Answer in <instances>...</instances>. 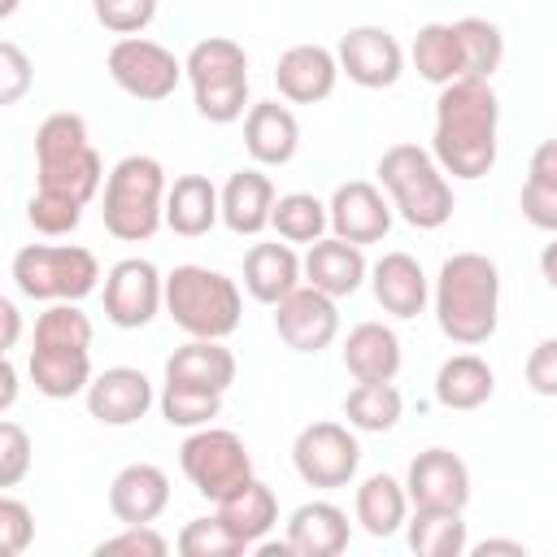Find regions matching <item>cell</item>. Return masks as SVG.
I'll use <instances>...</instances> for the list:
<instances>
[{
  "mask_svg": "<svg viewBox=\"0 0 557 557\" xmlns=\"http://www.w3.org/2000/svg\"><path fill=\"white\" fill-rule=\"evenodd\" d=\"M405 492L418 509H466L470 505V470L453 448H426L409 461Z\"/></svg>",
  "mask_w": 557,
  "mask_h": 557,
  "instance_id": "9a60e30c",
  "label": "cell"
},
{
  "mask_svg": "<svg viewBox=\"0 0 557 557\" xmlns=\"http://www.w3.org/2000/svg\"><path fill=\"white\" fill-rule=\"evenodd\" d=\"M292 466L309 487H344L361 466V444L339 422H309L292 440Z\"/></svg>",
  "mask_w": 557,
  "mask_h": 557,
  "instance_id": "8fae6325",
  "label": "cell"
},
{
  "mask_svg": "<svg viewBox=\"0 0 557 557\" xmlns=\"http://www.w3.org/2000/svg\"><path fill=\"white\" fill-rule=\"evenodd\" d=\"M527 387L535 396H557V335L540 339L527 357Z\"/></svg>",
  "mask_w": 557,
  "mask_h": 557,
  "instance_id": "c3c4849f",
  "label": "cell"
},
{
  "mask_svg": "<svg viewBox=\"0 0 557 557\" xmlns=\"http://www.w3.org/2000/svg\"><path fill=\"white\" fill-rule=\"evenodd\" d=\"M26 218H30V226L39 231V235H70L78 222H83V209L78 205H65V200H52V196H30V205H26Z\"/></svg>",
  "mask_w": 557,
  "mask_h": 557,
  "instance_id": "7bdbcfd3",
  "label": "cell"
},
{
  "mask_svg": "<svg viewBox=\"0 0 557 557\" xmlns=\"http://www.w3.org/2000/svg\"><path fill=\"white\" fill-rule=\"evenodd\" d=\"M435 322L440 331L461 344H487L500 322V270L483 252H453L435 274Z\"/></svg>",
  "mask_w": 557,
  "mask_h": 557,
  "instance_id": "7a4b0ae2",
  "label": "cell"
},
{
  "mask_svg": "<svg viewBox=\"0 0 557 557\" xmlns=\"http://www.w3.org/2000/svg\"><path fill=\"white\" fill-rule=\"evenodd\" d=\"M165 505H170V479L152 461H131L109 483V509L122 527L157 522L165 513Z\"/></svg>",
  "mask_w": 557,
  "mask_h": 557,
  "instance_id": "d6986e66",
  "label": "cell"
},
{
  "mask_svg": "<svg viewBox=\"0 0 557 557\" xmlns=\"http://www.w3.org/2000/svg\"><path fill=\"white\" fill-rule=\"evenodd\" d=\"M274 331L292 352H322L339 335V309L335 296L300 283L292 296L274 305Z\"/></svg>",
  "mask_w": 557,
  "mask_h": 557,
  "instance_id": "5bb4252c",
  "label": "cell"
},
{
  "mask_svg": "<svg viewBox=\"0 0 557 557\" xmlns=\"http://www.w3.org/2000/svg\"><path fill=\"white\" fill-rule=\"evenodd\" d=\"M152 383L135 366H109L87 387V413L104 426H131L152 409Z\"/></svg>",
  "mask_w": 557,
  "mask_h": 557,
  "instance_id": "2e32d148",
  "label": "cell"
},
{
  "mask_svg": "<svg viewBox=\"0 0 557 557\" xmlns=\"http://www.w3.org/2000/svg\"><path fill=\"white\" fill-rule=\"evenodd\" d=\"M496 126H500V100L492 91V78H457L440 87L435 96V135L431 152L453 178H483L496 165Z\"/></svg>",
  "mask_w": 557,
  "mask_h": 557,
  "instance_id": "6da1fadb",
  "label": "cell"
},
{
  "mask_svg": "<svg viewBox=\"0 0 557 557\" xmlns=\"http://www.w3.org/2000/svg\"><path fill=\"white\" fill-rule=\"evenodd\" d=\"M379 183L387 187L392 209L418 231H440L453 218V187L444 165L418 144H392L379 157Z\"/></svg>",
  "mask_w": 557,
  "mask_h": 557,
  "instance_id": "8992f818",
  "label": "cell"
},
{
  "mask_svg": "<svg viewBox=\"0 0 557 557\" xmlns=\"http://www.w3.org/2000/svg\"><path fill=\"white\" fill-rule=\"evenodd\" d=\"M270 226L287 244H318L326 235V226H331V209L318 196H309V191H287V196L274 200Z\"/></svg>",
  "mask_w": 557,
  "mask_h": 557,
  "instance_id": "e575fe53",
  "label": "cell"
},
{
  "mask_svg": "<svg viewBox=\"0 0 557 557\" xmlns=\"http://www.w3.org/2000/svg\"><path fill=\"white\" fill-rule=\"evenodd\" d=\"M35 540V513L17 496H0V553L17 557Z\"/></svg>",
  "mask_w": 557,
  "mask_h": 557,
  "instance_id": "f6af8a7d",
  "label": "cell"
},
{
  "mask_svg": "<svg viewBox=\"0 0 557 557\" xmlns=\"http://www.w3.org/2000/svg\"><path fill=\"white\" fill-rule=\"evenodd\" d=\"M413 70L435 83V87H448L457 78H466V52H461V30L457 22H426L418 35H413Z\"/></svg>",
  "mask_w": 557,
  "mask_h": 557,
  "instance_id": "f546056e",
  "label": "cell"
},
{
  "mask_svg": "<svg viewBox=\"0 0 557 557\" xmlns=\"http://www.w3.org/2000/svg\"><path fill=\"white\" fill-rule=\"evenodd\" d=\"M278 96L292 104H318L339 83V57L322 44H292L274 65Z\"/></svg>",
  "mask_w": 557,
  "mask_h": 557,
  "instance_id": "ac0fdd59",
  "label": "cell"
},
{
  "mask_svg": "<svg viewBox=\"0 0 557 557\" xmlns=\"http://www.w3.org/2000/svg\"><path fill=\"white\" fill-rule=\"evenodd\" d=\"M244 148L257 165H287L300 148V122L278 100H257L244 113Z\"/></svg>",
  "mask_w": 557,
  "mask_h": 557,
  "instance_id": "ffe728a7",
  "label": "cell"
},
{
  "mask_svg": "<svg viewBox=\"0 0 557 557\" xmlns=\"http://www.w3.org/2000/svg\"><path fill=\"white\" fill-rule=\"evenodd\" d=\"M461 30V52H466V74L470 78H492L505 61V35L496 22L487 17H461L457 22Z\"/></svg>",
  "mask_w": 557,
  "mask_h": 557,
  "instance_id": "f35d334b",
  "label": "cell"
},
{
  "mask_svg": "<svg viewBox=\"0 0 557 557\" xmlns=\"http://www.w3.org/2000/svg\"><path fill=\"white\" fill-rule=\"evenodd\" d=\"M165 170L148 152L122 157L104 178V231L122 244H144L165 222Z\"/></svg>",
  "mask_w": 557,
  "mask_h": 557,
  "instance_id": "277c9868",
  "label": "cell"
},
{
  "mask_svg": "<svg viewBox=\"0 0 557 557\" xmlns=\"http://www.w3.org/2000/svg\"><path fill=\"white\" fill-rule=\"evenodd\" d=\"M370 287H374V300L392 318H418L426 309V300H431L426 274L409 252H383L374 261V270H370Z\"/></svg>",
  "mask_w": 557,
  "mask_h": 557,
  "instance_id": "cb8c5ba5",
  "label": "cell"
},
{
  "mask_svg": "<svg viewBox=\"0 0 557 557\" xmlns=\"http://www.w3.org/2000/svg\"><path fill=\"white\" fill-rule=\"evenodd\" d=\"M187 83H191V100L196 113L213 126L239 122L244 104H248V52L226 39V35H209L200 44H191L187 61Z\"/></svg>",
  "mask_w": 557,
  "mask_h": 557,
  "instance_id": "52a82bcc",
  "label": "cell"
},
{
  "mask_svg": "<svg viewBox=\"0 0 557 557\" xmlns=\"http://www.w3.org/2000/svg\"><path fill=\"white\" fill-rule=\"evenodd\" d=\"M405 413V400L396 392V383H357L348 396H344V418L348 426L357 431H392Z\"/></svg>",
  "mask_w": 557,
  "mask_h": 557,
  "instance_id": "d590c367",
  "label": "cell"
},
{
  "mask_svg": "<svg viewBox=\"0 0 557 557\" xmlns=\"http://www.w3.org/2000/svg\"><path fill=\"white\" fill-rule=\"evenodd\" d=\"M287 544L296 557H335L348 548V513L331 500H305L287 518Z\"/></svg>",
  "mask_w": 557,
  "mask_h": 557,
  "instance_id": "484cf974",
  "label": "cell"
},
{
  "mask_svg": "<svg viewBox=\"0 0 557 557\" xmlns=\"http://www.w3.org/2000/svg\"><path fill=\"white\" fill-rule=\"evenodd\" d=\"M30 61H26V52L13 44V39H4L0 44V104H17L26 91H30Z\"/></svg>",
  "mask_w": 557,
  "mask_h": 557,
  "instance_id": "bcb514c9",
  "label": "cell"
},
{
  "mask_svg": "<svg viewBox=\"0 0 557 557\" xmlns=\"http://www.w3.org/2000/svg\"><path fill=\"white\" fill-rule=\"evenodd\" d=\"M518 209L531 226L557 235V187H544V183H522V196H518Z\"/></svg>",
  "mask_w": 557,
  "mask_h": 557,
  "instance_id": "7dc6e473",
  "label": "cell"
},
{
  "mask_svg": "<svg viewBox=\"0 0 557 557\" xmlns=\"http://www.w3.org/2000/svg\"><path fill=\"white\" fill-rule=\"evenodd\" d=\"M540 274H544V283L557 292V235H553V244H544V252H540Z\"/></svg>",
  "mask_w": 557,
  "mask_h": 557,
  "instance_id": "db71d44e",
  "label": "cell"
},
{
  "mask_svg": "<svg viewBox=\"0 0 557 557\" xmlns=\"http://www.w3.org/2000/svg\"><path fill=\"white\" fill-rule=\"evenodd\" d=\"M527 178H531V183H544V187H557V139H544V144L531 152Z\"/></svg>",
  "mask_w": 557,
  "mask_h": 557,
  "instance_id": "681fc988",
  "label": "cell"
},
{
  "mask_svg": "<svg viewBox=\"0 0 557 557\" xmlns=\"http://www.w3.org/2000/svg\"><path fill=\"white\" fill-rule=\"evenodd\" d=\"M178 466L187 474V483L205 496V500H226L235 487H244L252 479V453L248 444L226 431V426H196L183 448H178Z\"/></svg>",
  "mask_w": 557,
  "mask_h": 557,
  "instance_id": "9c48e42d",
  "label": "cell"
},
{
  "mask_svg": "<svg viewBox=\"0 0 557 557\" xmlns=\"http://www.w3.org/2000/svg\"><path fill=\"white\" fill-rule=\"evenodd\" d=\"M30 383L48 400L87 396L91 387V348H30Z\"/></svg>",
  "mask_w": 557,
  "mask_h": 557,
  "instance_id": "83f0119b",
  "label": "cell"
},
{
  "mask_svg": "<svg viewBox=\"0 0 557 557\" xmlns=\"http://www.w3.org/2000/svg\"><path fill=\"white\" fill-rule=\"evenodd\" d=\"M339 74H348L366 91H383L405 74V48L387 26H352L339 35Z\"/></svg>",
  "mask_w": 557,
  "mask_h": 557,
  "instance_id": "4fadbf2b",
  "label": "cell"
},
{
  "mask_svg": "<svg viewBox=\"0 0 557 557\" xmlns=\"http://www.w3.org/2000/svg\"><path fill=\"white\" fill-rule=\"evenodd\" d=\"M218 518L231 527V535H235L244 548H252V544H261L265 531L278 522V500H274V492H270L261 479H248V483L235 487L226 500H218Z\"/></svg>",
  "mask_w": 557,
  "mask_h": 557,
  "instance_id": "1f68e13d",
  "label": "cell"
},
{
  "mask_svg": "<svg viewBox=\"0 0 557 557\" xmlns=\"http://www.w3.org/2000/svg\"><path fill=\"white\" fill-rule=\"evenodd\" d=\"M474 553L479 557H487V553H513V557H522L527 544L522 540H483V544H474Z\"/></svg>",
  "mask_w": 557,
  "mask_h": 557,
  "instance_id": "f5cc1de1",
  "label": "cell"
},
{
  "mask_svg": "<svg viewBox=\"0 0 557 557\" xmlns=\"http://www.w3.org/2000/svg\"><path fill=\"white\" fill-rule=\"evenodd\" d=\"M30 470V435L17 422H0V487H17Z\"/></svg>",
  "mask_w": 557,
  "mask_h": 557,
  "instance_id": "ee69618b",
  "label": "cell"
},
{
  "mask_svg": "<svg viewBox=\"0 0 557 557\" xmlns=\"http://www.w3.org/2000/svg\"><path fill=\"white\" fill-rule=\"evenodd\" d=\"M165 313L187 339H226L244 318V296L222 270L174 265L165 274Z\"/></svg>",
  "mask_w": 557,
  "mask_h": 557,
  "instance_id": "5b68a950",
  "label": "cell"
},
{
  "mask_svg": "<svg viewBox=\"0 0 557 557\" xmlns=\"http://www.w3.org/2000/svg\"><path fill=\"white\" fill-rule=\"evenodd\" d=\"M492 392H496V374L474 352H457L435 370V400L444 409H479L492 400Z\"/></svg>",
  "mask_w": 557,
  "mask_h": 557,
  "instance_id": "4dcf8cb0",
  "label": "cell"
},
{
  "mask_svg": "<svg viewBox=\"0 0 557 557\" xmlns=\"http://www.w3.org/2000/svg\"><path fill=\"white\" fill-rule=\"evenodd\" d=\"M157 405H161V418H165L170 426L196 431V426H209V422L222 413V392L191 387V383H165Z\"/></svg>",
  "mask_w": 557,
  "mask_h": 557,
  "instance_id": "74e56055",
  "label": "cell"
},
{
  "mask_svg": "<svg viewBox=\"0 0 557 557\" xmlns=\"http://www.w3.org/2000/svg\"><path fill=\"white\" fill-rule=\"evenodd\" d=\"M305 283V261L296 257V248L283 244H252L244 257V287L252 300L261 305H278L283 296H292Z\"/></svg>",
  "mask_w": 557,
  "mask_h": 557,
  "instance_id": "603a6c76",
  "label": "cell"
},
{
  "mask_svg": "<svg viewBox=\"0 0 557 557\" xmlns=\"http://www.w3.org/2000/svg\"><path fill=\"white\" fill-rule=\"evenodd\" d=\"M405 540L418 557H461V553H470L461 509H418L405 522Z\"/></svg>",
  "mask_w": 557,
  "mask_h": 557,
  "instance_id": "836d02e7",
  "label": "cell"
},
{
  "mask_svg": "<svg viewBox=\"0 0 557 557\" xmlns=\"http://www.w3.org/2000/svg\"><path fill=\"white\" fill-rule=\"evenodd\" d=\"M35 174H39V196H52V200H65V205H78L87 209L91 196L100 191V183L109 178L104 174V161L100 152L91 148V135H87V122L70 109L61 113H48L35 131Z\"/></svg>",
  "mask_w": 557,
  "mask_h": 557,
  "instance_id": "3957f363",
  "label": "cell"
},
{
  "mask_svg": "<svg viewBox=\"0 0 557 557\" xmlns=\"http://www.w3.org/2000/svg\"><path fill=\"white\" fill-rule=\"evenodd\" d=\"M357 522L366 535L387 540L409 522V492L392 474H370L357 487Z\"/></svg>",
  "mask_w": 557,
  "mask_h": 557,
  "instance_id": "d6a6232c",
  "label": "cell"
},
{
  "mask_svg": "<svg viewBox=\"0 0 557 557\" xmlns=\"http://www.w3.org/2000/svg\"><path fill=\"white\" fill-rule=\"evenodd\" d=\"M331 231L348 244H379L392 231V205L366 178H348L331 196Z\"/></svg>",
  "mask_w": 557,
  "mask_h": 557,
  "instance_id": "e0dca14e",
  "label": "cell"
},
{
  "mask_svg": "<svg viewBox=\"0 0 557 557\" xmlns=\"http://www.w3.org/2000/svg\"><path fill=\"white\" fill-rule=\"evenodd\" d=\"M165 383H191V387L226 392L235 383V352L222 339H187L170 352Z\"/></svg>",
  "mask_w": 557,
  "mask_h": 557,
  "instance_id": "f1b7e54d",
  "label": "cell"
},
{
  "mask_svg": "<svg viewBox=\"0 0 557 557\" xmlns=\"http://www.w3.org/2000/svg\"><path fill=\"white\" fill-rule=\"evenodd\" d=\"M35 348H91V318L78 300H52L35 318Z\"/></svg>",
  "mask_w": 557,
  "mask_h": 557,
  "instance_id": "8d00e7d4",
  "label": "cell"
},
{
  "mask_svg": "<svg viewBox=\"0 0 557 557\" xmlns=\"http://www.w3.org/2000/svg\"><path fill=\"white\" fill-rule=\"evenodd\" d=\"M13 283L30 300H83L100 283V261L78 244H26L13 252Z\"/></svg>",
  "mask_w": 557,
  "mask_h": 557,
  "instance_id": "ba28073f",
  "label": "cell"
},
{
  "mask_svg": "<svg viewBox=\"0 0 557 557\" xmlns=\"http://www.w3.org/2000/svg\"><path fill=\"white\" fill-rule=\"evenodd\" d=\"M366 274H370V265L361 257V244H348L339 235H331V239L322 235L305 252V283L318 287V292H326V296H335V300L339 296H352L366 283Z\"/></svg>",
  "mask_w": 557,
  "mask_h": 557,
  "instance_id": "44dd1931",
  "label": "cell"
},
{
  "mask_svg": "<svg viewBox=\"0 0 557 557\" xmlns=\"http://www.w3.org/2000/svg\"><path fill=\"white\" fill-rule=\"evenodd\" d=\"M344 370L357 383H392L400 374V335L383 322H357L344 339Z\"/></svg>",
  "mask_w": 557,
  "mask_h": 557,
  "instance_id": "d4e9b609",
  "label": "cell"
},
{
  "mask_svg": "<svg viewBox=\"0 0 557 557\" xmlns=\"http://www.w3.org/2000/svg\"><path fill=\"white\" fill-rule=\"evenodd\" d=\"M91 13L113 35H139L157 17V0H91Z\"/></svg>",
  "mask_w": 557,
  "mask_h": 557,
  "instance_id": "60d3db41",
  "label": "cell"
},
{
  "mask_svg": "<svg viewBox=\"0 0 557 557\" xmlns=\"http://www.w3.org/2000/svg\"><path fill=\"white\" fill-rule=\"evenodd\" d=\"M0 318H4V339H0V348L9 352V348L17 344V335H22V313H17L13 300H0Z\"/></svg>",
  "mask_w": 557,
  "mask_h": 557,
  "instance_id": "f907efd6",
  "label": "cell"
},
{
  "mask_svg": "<svg viewBox=\"0 0 557 557\" xmlns=\"http://www.w3.org/2000/svg\"><path fill=\"white\" fill-rule=\"evenodd\" d=\"M274 183L261 170H235L222 183V222L235 235H261L274 218Z\"/></svg>",
  "mask_w": 557,
  "mask_h": 557,
  "instance_id": "4316f807",
  "label": "cell"
},
{
  "mask_svg": "<svg viewBox=\"0 0 557 557\" xmlns=\"http://www.w3.org/2000/svg\"><path fill=\"white\" fill-rule=\"evenodd\" d=\"M13 400H17V366L4 357L0 361V409H13Z\"/></svg>",
  "mask_w": 557,
  "mask_h": 557,
  "instance_id": "816d5d0a",
  "label": "cell"
},
{
  "mask_svg": "<svg viewBox=\"0 0 557 557\" xmlns=\"http://www.w3.org/2000/svg\"><path fill=\"white\" fill-rule=\"evenodd\" d=\"M165 535L152 531V522H139V527H126L109 540L96 544V557H113V553H126V557H165Z\"/></svg>",
  "mask_w": 557,
  "mask_h": 557,
  "instance_id": "b9f144b4",
  "label": "cell"
},
{
  "mask_svg": "<svg viewBox=\"0 0 557 557\" xmlns=\"http://www.w3.org/2000/svg\"><path fill=\"white\" fill-rule=\"evenodd\" d=\"M222 218V191L209 174H178L165 191V226L183 239H200Z\"/></svg>",
  "mask_w": 557,
  "mask_h": 557,
  "instance_id": "7402d4cb",
  "label": "cell"
},
{
  "mask_svg": "<svg viewBox=\"0 0 557 557\" xmlns=\"http://www.w3.org/2000/svg\"><path fill=\"white\" fill-rule=\"evenodd\" d=\"M178 553L183 557H235L244 553V544L231 535V527L213 513V518H191L178 531Z\"/></svg>",
  "mask_w": 557,
  "mask_h": 557,
  "instance_id": "ab89813d",
  "label": "cell"
},
{
  "mask_svg": "<svg viewBox=\"0 0 557 557\" xmlns=\"http://www.w3.org/2000/svg\"><path fill=\"white\" fill-rule=\"evenodd\" d=\"M17 4H22V0H0V17H13V13H17Z\"/></svg>",
  "mask_w": 557,
  "mask_h": 557,
  "instance_id": "11a10c76",
  "label": "cell"
},
{
  "mask_svg": "<svg viewBox=\"0 0 557 557\" xmlns=\"http://www.w3.org/2000/svg\"><path fill=\"white\" fill-rule=\"evenodd\" d=\"M183 74H187L183 61H178L165 44H157V39L122 35V39L109 48V78H113L126 96L144 100V104H157V100L174 96V87H178Z\"/></svg>",
  "mask_w": 557,
  "mask_h": 557,
  "instance_id": "30bf717a",
  "label": "cell"
},
{
  "mask_svg": "<svg viewBox=\"0 0 557 557\" xmlns=\"http://www.w3.org/2000/svg\"><path fill=\"white\" fill-rule=\"evenodd\" d=\"M165 309V274L148 257H126L104 274V318L122 331L148 326Z\"/></svg>",
  "mask_w": 557,
  "mask_h": 557,
  "instance_id": "7c38bea8",
  "label": "cell"
}]
</instances>
